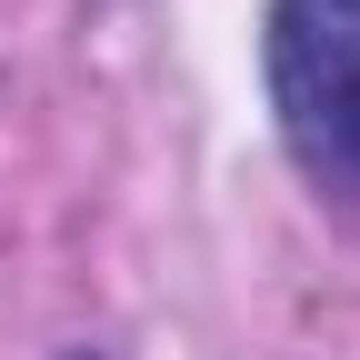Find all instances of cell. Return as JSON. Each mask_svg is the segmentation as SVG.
<instances>
[{
    "label": "cell",
    "instance_id": "1",
    "mask_svg": "<svg viewBox=\"0 0 360 360\" xmlns=\"http://www.w3.org/2000/svg\"><path fill=\"white\" fill-rule=\"evenodd\" d=\"M270 110L290 160L360 200V0H270Z\"/></svg>",
    "mask_w": 360,
    "mask_h": 360
}]
</instances>
